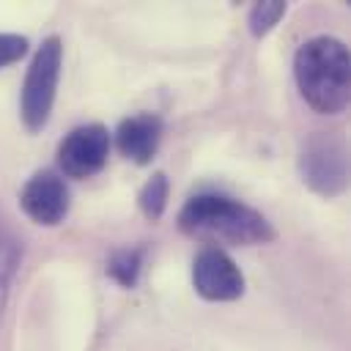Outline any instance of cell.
Segmentation results:
<instances>
[{
  "label": "cell",
  "instance_id": "9c48e42d",
  "mask_svg": "<svg viewBox=\"0 0 351 351\" xmlns=\"http://www.w3.org/2000/svg\"><path fill=\"white\" fill-rule=\"evenodd\" d=\"M22 258V241L11 233V228L5 225L3 214H0V288L11 280V274L16 271Z\"/></svg>",
  "mask_w": 351,
  "mask_h": 351
},
{
  "label": "cell",
  "instance_id": "30bf717a",
  "mask_svg": "<svg viewBox=\"0 0 351 351\" xmlns=\"http://www.w3.org/2000/svg\"><path fill=\"white\" fill-rule=\"evenodd\" d=\"M165 200H167V178H165L162 173H156V176L145 184V189L140 192V206H143V211H145L151 219H159L162 211H165Z\"/></svg>",
  "mask_w": 351,
  "mask_h": 351
},
{
  "label": "cell",
  "instance_id": "52a82bcc",
  "mask_svg": "<svg viewBox=\"0 0 351 351\" xmlns=\"http://www.w3.org/2000/svg\"><path fill=\"white\" fill-rule=\"evenodd\" d=\"M19 203H22L25 214H27L33 222H38V225H58V222H63L66 214H69L71 195H69L66 181H63L58 173L41 170V173H36V176L22 186Z\"/></svg>",
  "mask_w": 351,
  "mask_h": 351
},
{
  "label": "cell",
  "instance_id": "5b68a950",
  "mask_svg": "<svg viewBox=\"0 0 351 351\" xmlns=\"http://www.w3.org/2000/svg\"><path fill=\"white\" fill-rule=\"evenodd\" d=\"M110 156V132L101 123H85L71 129L60 148L58 162L69 178H90L96 176Z\"/></svg>",
  "mask_w": 351,
  "mask_h": 351
},
{
  "label": "cell",
  "instance_id": "3957f363",
  "mask_svg": "<svg viewBox=\"0 0 351 351\" xmlns=\"http://www.w3.org/2000/svg\"><path fill=\"white\" fill-rule=\"evenodd\" d=\"M60 60H63V44L58 36L44 38L30 60V69L22 85V121L30 132H38L49 121L58 80H60Z\"/></svg>",
  "mask_w": 351,
  "mask_h": 351
},
{
  "label": "cell",
  "instance_id": "4fadbf2b",
  "mask_svg": "<svg viewBox=\"0 0 351 351\" xmlns=\"http://www.w3.org/2000/svg\"><path fill=\"white\" fill-rule=\"evenodd\" d=\"M110 271L123 285H132L134 282V274H137V252H121V255H115V261L110 263Z\"/></svg>",
  "mask_w": 351,
  "mask_h": 351
},
{
  "label": "cell",
  "instance_id": "ba28073f",
  "mask_svg": "<svg viewBox=\"0 0 351 351\" xmlns=\"http://www.w3.org/2000/svg\"><path fill=\"white\" fill-rule=\"evenodd\" d=\"M115 140H118V148H121L123 156H129L137 165H145V162L154 159V154L159 148L162 121H159V115H151V112L132 115V118L121 121V126L115 132Z\"/></svg>",
  "mask_w": 351,
  "mask_h": 351
},
{
  "label": "cell",
  "instance_id": "7c38bea8",
  "mask_svg": "<svg viewBox=\"0 0 351 351\" xmlns=\"http://www.w3.org/2000/svg\"><path fill=\"white\" fill-rule=\"evenodd\" d=\"M27 52V38L16 33H0V69L16 63Z\"/></svg>",
  "mask_w": 351,
  "mask_h": 351
},
{
  "label": "cell",
  "instance_id": "8992f818",
  "mask_svg": "<svg viewBox=\"0 0 351 351\" xmlns=\"http://www.w3.org/2000/svg\"><path fill=\"white\" fill-rule=\"evenodd\" d=\"M195 291L208 302H230L244 293V274L219 247H203L192 261Z\"/></svg>",
  "mask_w": 351,
  "mask_h": 351
},
{
  "label": "cell",
  "instance_id": "8fae6325",
  "mask_svg": "<svg viewBox=\"0 0 351 351\" xmlns=\"http://www.w3.org/2000/svg\"><path fill=\"white\" fill-rule=\"evenodd\" d=\"M282 14H285V3H277V0L252 5V11H250V30L255 36H263V33H269L277 25V19Z\"/></svg>",
  "mask_w": 351,
  "mask_h": 351
},
{
  "label": "cell",
  "instance_id": "277c9868",
  "mask_svg": "<svg viewBox=\"0 0 351 351\" xmlns=\"http://www.w3.org/2000/svg\"><path fill=\"white\" fill-rule=\"evenodd\" d=\"M302 176L304 181L326 197H335L346 189L348 181V151L340 134L318 132L304 143L302 151Z\"/></svg>",
  "mask_w": 351,
  "mask_h": 351
},
{
  "label": "cell",
  "instance_id": "6da1fadb",
  "mask_svg": "<svg viewBox=\"0 0 351 351\" xmlns=\"http://www.w3.org/2000/svg\"><path fill=\"white\" fill-rule=\"evenodd\" d=\"M293 77L304 101L324 115L343 112L351 99V55L335 36L307 38L293 58Z\"/></svg>",
  "mask_w": 351,
  "mask_h": 351
},
{
  "label": "cell",
  "instance_id": "7a4b0ae2",
  "mask_svg": "<svg viewBox=\"0 0 351 351\" xmlns=\"http://www.w3.org/2000/svg\"><path fill=\"white\" fill-rule=\"evenodd\" d=\"M178 222H181V230L206 241L250 247V244H263L274 239V230L261 211H255L241 200L214 195V192L189 197L178 214Z\"/></svg>",
  "mask_w": 351,
  "mask_h": 351
}]
</instances>
